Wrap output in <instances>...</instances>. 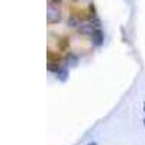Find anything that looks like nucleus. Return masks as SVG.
Instances as JSON below:
<instances>
[{"label":"nucleus","mask_w":145,"mask_h":145,"mask_svg":"<svg viewBox=\"0 0 145 145\" xmlns=\"http://www.w3.org/2000/svg\"><path fill=\"white\" fill-rule=\"evenodd\" d=\"M91 39H93V44L96 45V46H100L102 44H103V41H105V36H103V32H102V29H94L93 32H91Z\"/></svg>","instance_id":"f257e3e1"},{"label":"nucleus","mask_w":145,"mask_h":145,"mask_svg":"<svg viewBox=\"0 0 145 145\" xmlns=\"http://www.w3.org/2000/svg\"><path fill=\"white\" fill-rule=\"evenodd\" d=\"M46 20H48V23H59L61 22V13L57 10V12H54L52 9H48V15H46Z\"/></svg>","instance_id":"f03ea898"},{"label":"nucleus","mask_w":145,"mask_h":145,"mask_svg":"<svg viewBox=\"0 0 145 145\" xmlns=\"http://www.w3.org/2000/svg\"><path fill=\"white\" fill-rule=\"evenodd\" d=\"M57 46H58L59 51H67L68 46H70V38L68 36H61V38H58Z\"/></svg>","instance_id":"7ed1b4c3"},{"label":"nucleus","mask_w":145,"mask_h":145,"mask_svg":"<svg viewBox=\"0 0 145 145\" xmlns=\"http://www.w3.org/2000/svg\"><path fill=\"white\" fill-rule=\"evenodd\" d=\"M46 55H48V61H54V63H59V61H61V55H59L58 52H54L51 50H48Z\"/></svg>","instance_id":"20e7f679"},{"label":"nucleus","mask_w":145,"mask_h":145,"mask_svg":"<svg viewBox=\"0 0 145 145\" xmlns=\"http://www.w3.org/2000/svg\"><path fill=\"white\" fill-rule=\"evenodd\" d=\"M67 23H68V26H71V28H78L80 19H78V18H76V16H71V18H68Z\"/></svg>","instance_id":"39448f33"},{"label":"nucleus","mask_w":145,"mask_h":145,"mask_svg":"<svg viewBox=\"0 0 145 145\" xmlns=\"http://www.w3.org/2000/svg\"><path fill=\"white\" fill-rule=\"evenodd\" d=\"M59 63H54V61H48V70L52 72H58L59 71Z\"/></svg>","instance_id":"423d86ee"},{"label":"nucleus","mask_w":145,"mask_h":145,"mask_svg":"<svg viewBox=\"0 0 145 145\" xmlns=\"http://www.w3.org/2000/svg\"><path fill=\"white\" fill-rule=\"evenodd\" d=\"M67 76H68L67 68H59V71L57 72V77L61 80V81H65V80H67Z\"/></svg>","instance_id":"0eeeda50"},{"label":"nucleus","mask_w":145,"mask_h":145,"mask_svg":"<svg viewBox=\"0 0 145 145\" xmlns=\"http://www.w3.org/2000/svg\"><path fill=\"white\" fill-rule=\"evenodd\" d=\"M48 2H51V3H54V2H57V3H59L61 0H48Z\"/></svg>","instance_id":"6e6552de"},{"label":"nucleus","mask_w":145,"mask_h":145,"mask_svg":"<svg viewBox=\"0 0 145 145\" xmlns=\"http://www.w3.org/2000/svg\"><path fill=\"white\" fill-rule=\"evenodd\" d=\"M89 145H97V144H96V142H91V144H89Z\"/></svg>","instance_id":"1a4fd4ad"},{"label":"nucleus","mask_w":145,"mask_h":145,"mask_svg":"<svg viewBox=\"0 0 145 145\" xmlns=\"http://www.w3.org/2000/svg\"><path fill=\"white\" fill-rule=\"evenodd\" d=\"M144 125H145V120H144Z\"/></svg>","instance_id":"9d476101"}]
</instances>
